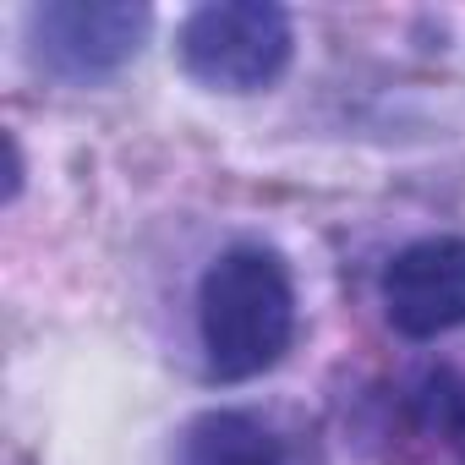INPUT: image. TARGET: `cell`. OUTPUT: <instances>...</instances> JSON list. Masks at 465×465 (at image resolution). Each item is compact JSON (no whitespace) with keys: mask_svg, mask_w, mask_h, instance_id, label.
I'll use <instances>...</instances> for the list:
<instances>
[{"mask_svg":"<svg viewBox=\"0 0 465 465\" xmlns=\"http://www.w3.org/2000/svg\"><path fill=\"white\" fill-rule=\"evenodd\" d=\"M181 465H296V460L258 416L219 411V416H203L186 432Z\"/></svg>","mask_w":465,"mask_h":465,"instance_id":"obj_5","label":"cell"},{"mask_svg":"<svg viewBox=\"0 0 465 465\" xmlns=\"http://www.w3.org/2000/svg\"><path fill=\"white\" fill-rule=\"evenodd\" d=\"M291 17L269 0H213V6H197L175 34L186 77L213 94L269 88L291 66Z\"/></svg>","mask_w":465,"mask_h":465,"instance_id":"obj_2","label":"cell"},{"mask_svg":"<svg viewBox=\"0 0 465 465\" xmlns=\"http://www.w3.org/2000/svg\"><path fill=\"white\" fill-rule=\"evenodd\" d=\"M383 307L405 340H438L460 329L465 323V242L427 236L394 252L383 274Z\"/></svg>","mask_w":465,"mask_h":465,"instance_id":"obj_4","label":"cell"},{"mask_svg":"<svg viewBox=\"0 0 465 465\" xmlns=\"http://www.w3.org/2000/svg\"><path fill=\"white\" fill-rule=\"evenodd\" d=\"M411 416L427 438H443L465 460V372H454V367L421 372L411 389Z\"/></svg>","mask_w":465,"mask_h":465,"instance_id":"obj_6","label":"cell"},{"mask_svg":"<svg viewBox=\"0 0 465 465\" xmlns=\"http://www.w3.org/2000/svg\"><path fill=\"white\" fill-rule=\"evenodd\" d=\"M197 334L219 383H247L280 367L296 340V285L280 252L230 247L197 285Z\"/></svg>","mask_w":465,"mask_h":465,"instance_id":"obj_1","label":"cell"},{"mask_svg":"<svg viewBox=\"0 0 465 465\" xmlns=\"http://www.w3.org/2000/svg\"><path fill=\"white\" fill-rule=\"evenodd\" d=\"M148 23L153 12L126 6V0H50L28 12V39L45 72L66 83H99L143 50Z\"/></svg>","mask_w":465,"mask_h":465,"instance_id":"obj_3","label":"cell"}]
</instances>
